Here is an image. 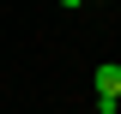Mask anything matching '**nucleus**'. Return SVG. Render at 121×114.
<instances>
[{
	"instance_id": "nucleus-1",
	"label": "nucleus",
	"mask_w": 121,
	"mask_h": 114,
	"mask_svg": "<svg viewBox=\"0 0 121 114\" xmlns=\"http://www.w3.org/2000/svg\"><path fill=\"white\" fill-rule=\"evenodd\" d=\"M115 96H121V66H115V60H109V66H97V108H115Z\"/></svg>"
},
{
	"instance_id": "nucleus-2",
	"label": "nucleus",
	"mask_w": 121,
	"mask_h": 114,
	"mask_svg": "<svg viewBox=\"0 0 121 114\" xmlns=\"http://www.w3.org/2000/svg\"><path fill=\"white\" fill-rule=\"evenodd\" d=\"M115 108H121V96H115Z\"/></svg>"
}]
</instances>
